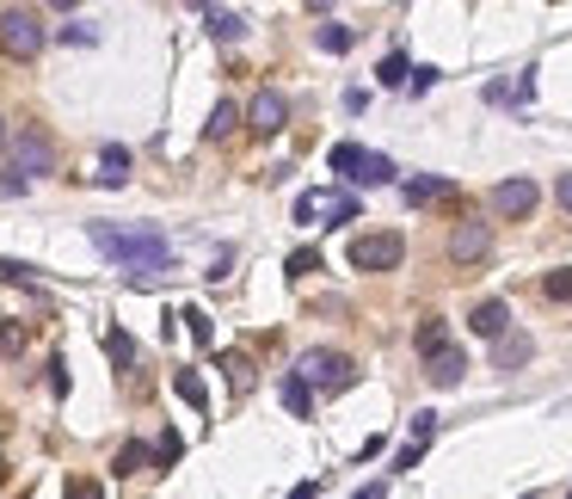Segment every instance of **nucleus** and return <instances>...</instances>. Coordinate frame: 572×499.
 Returning a JSON list of instances; mask_svg holds the SVG:
<instances>
[{
  "mask_svg": "<svg viewBox=\"0 0 572 499\" xmlns=\"http://www.w3.org/2000/svg\"><path fill=\"white\" fill-rule=\"evenodd\" d=\"M172 388H179V401H191V407L210 401V395H204V376H197V370H179V376H172Z\"/></svg>",
  "mask_w": 572,
  "mask_h": 499,
  "instance_id": "20",
  "label": "nucleus"
},
{
  "mask_svg": "<svg viewBox=\"0 0 572 499\" xmlns=\"http://www.w3.org/2000/svg\"><path fill=\"white\" fill-rule=\"evenodd\" d=\"M148 462H154L148 444H123V450H117V475H142Z\"/></svg>",
  "mask_w": 572,
  "mask_h": 499,
  "instance_id": "18",
  "label": "nucleus"
},
{
  "mask_svg": "<svg viewBox=\"0 0 572 499\" xmlns=\"http://www.w3.org/2000/svg\"><path fill=\"white\" fill-rule=\"evenodd\" d=\"M567 499H572V487H567Z\"/></svg>",
  "mask_w": 572,
  "mask_h": 499,
  "instance_id": "39",
  "label": "nucleus"
},
{
  "mask_svg": "<svg viewBox=\"0 0 572 499\" xmlns=\"http://www.w3.org/2000/svg\"><path fill=\"white\" fill-rule=\"evenodd\" d=\"M406 259V241L401 234H358V241H351V266L358 271H394Z\"/></svg>",
  "mask_w": 572,
  "mask_h": 499,
  "instance_id": "4",
  "label": "nucleus"
},
{
  "mask_svg": "<svg viewBox=\"0 0 572 499\" xmlns=\"http://www.w3.org/2000/svg\"><path fill=\"white\" fill-rule=\"evenodd\" d=\"M6 174H20V179H43V174H56V142L43 130H25L20 142H13V167Z\"/></svg>",
  "mask_w": 572,
  "mask_h": 499,
  "instance_id": "5",
  "label": "nucleus"
},
{
  "mask_svg": "<svg viewBox=\"0 0 572 499\" xmlns=\"http://www.w3.org/2000/svg\"><path fill=\"white\" fill-rule=\"evenodd\" d=\"M438 438V413H413V444H431Z\"/></svg>",
  "mask_w": 572,
  "mask_h": 499,
  "instance_id": "32",
  "label": "nucleus"
},
{
  "mask_svg": "<svg viewBox=\"0 0 572 499\" xmlns=\"http://www.w3.org/2000/svg\"><path fill=\"white\" fill-rule=\"evenodd\" d=\"M93 247L105 259H117L130 278H154V271L172 266V247L160 229H112V222H93Z\"/></svg>",
  "mask_w": 572,
  "mask_h": 499,
  "instance_id": "1",
  "label": "nucleus"
},
{
  "mask_svg": "<svg viewBox=\"0 0 572 499\" xmlns=\"http://www.w3.org/2000/svg\"><path fill=\"white\" fill-rule=\"evenodd\" d=\"M406 197H413V204H438V197H456V192H450L443 179H413V185H406Z\"/></svg>",
  "mask_w": 572,
  "mask_h": 499,
  "instance_id": "24",
  "label": "nucleus"
},
{
  "mask_svg": "<svg viewBox=\"0 0 572 499\" xmlns=\"http://www.w3.org/2000/svg\"><path fill=\"white\" fill-rule=\"evenodd\" d=\"M321 210L333 216V222H351L358 216V197H344V192H333V197H321Z\"/></svg>",
  "mask_w": 572,
  "mask_h": 499,
  "instance_id": "26",
  "label": "nucleus"
},
{
  "mask_svg": "<svg viewBox=\"0 0 572 499\" xmlns=\"http://www.w3.org/2000/svg\"><path fill=\"white\" fill-rule=\"evenodd\" d=\"M234 124H240V105H234V99H222V105L210 112V124H204V136H210V142H222Z\"/></svg>",
  "mask_w": 572,
  "mask_h": 499,
  "instance_id": "16",
  "label": "nucleus"
},
{
  "mask_svg": "<svg viewBox=\"0 0 572 499\" xmlns=\"http://www.w3.org/2000/svg\"><path fill=\"white\" fill-rule=\"evenodd\" d=\"M284 124H289V99L277 93V87H265V93L247 105V130H252V136H277Z\"/></svg>",
  "mask_w": 572,
  "mask_h": 499,
  "instance_id": "7",
  "label": "nucleus"
},
{
  "mask_svg": "<svg viewBox=\"0 0 572 499\" xmlns=\"http://www.w3.org/2000/svg\"><path fill=\"white\" fill-rule=\"evenodd\" d=\"M277 395H284V407L296 413V420H308V407H314V388H308L302 376H296V370H289L284 383H277Z\"/></svg>",
  "mask_w": 572,
  "mask_h": 499,
  "instance_id": "14",
  "label": "nucleus"
},
{
  "mask_svg": "<svg viewBox=\"0 0 572 499\" xmlns=\"http://www.w3.org/2000/svg\"><path fill=\"white\" fill-rule=\"evenodd\" d=\"M493 253V229L486 222H456V234H450V259L456 266H474V259H486Z\"/></svg>",
  "mask_w": 572,
  "mask_h": 499,
  "instance_id": "8",
  "label": "nucleus"
},
{
  "mask_svg": "<svg viewBox=\"0 0 572 499\" xmlns=\"http://www.w3.org/2000/svg\"><path fill=\"white\" fill-rule=\"evenodd\" d=\"M468 327H474L480 340H493V346H498V340L511 333V308H505V303H498V296H493V303H480L474 315H468Z\"/></svg>",
  "mask_w": 572,
  "mask_h": 499,
  "instance_id": "9",
  "label": "nucleus"
},
{
  "mask_svg": "<svg viewBox=\"0 0 572 499\" xmlns=\"http://www.w3.org/2000/svg\"><path fill=\"white\" fill-rule=\"evenodd\" d=\"M0 50L13 62H31L43 50V20L25 13V7H6V13H0Z\"/></svg>",
  "mask_w": 572,
  "mask_h": 499,
  "instance_id": "3",
  "label": "nucleus"
},
{
  "mask_svg": "<svg viewBox=\"0 0 572 499\" xmlns=\"http://www.w3.org/2000/svg\"><path fill=\"white\" fill-rule=\"evenodd\" d=\"M363 161H369V149H358V142H339V149L326 154V167H333V174H344V179H358Z\"/></svg>",
  "mask_w": 572,
  "mask_h": 499,
  "instance_id": "15",
  "label": "nucleus"
},
{
  "mask_svg": "<svg viewBox=\"0 0 572 499\" xmlns=\"http://www.w3.org/2000/svg\"><path fill=\"white\" fill-rule=\"evenodd\" d=\"M351 499H388V487H381V481H376V487H358V494H351Z\"/></svg>",
  "mask_w": 572,
  "mask_h": 499,
  "instance_id": "37",
  "label": "nucleus"
},
{
  "mask_svg": "<svg viewBox=\"0 0 572 499\" xmlns=\"http://www.w3.org/2000/svg\"><path fill=\"white\" fill-rule=\"evenodd\" d=\"M50 388H56V395H68V364H62V358L50 364Z\"/></svg>",
  "mask_w": 572,
  "mask_h": 499,
  "instance_id": "35",
  "label": "nucleus"
},
{
  "mask_svg": "<svg viewBox=\"0 0 572 499\" xmlns=\"http://www.w3.org/2000/svg\"><path fill=\"white\" fill-rule=\"evenodd\" d=\"M530 358H535V340H530V333H505V340L493 346V364L498 370H517V364H530Z\"/></svg>",
  "mask_w": 572,
  "mask_h": 499,
  "instance_id": "11",
  "label": "nucleus"
},
{
  "mask_svg": "<svg viewBox=\"0 0 572 499\" xmlns=\"http://www.w3.org/2000/svg\"><path fill=\"white\" fill-rule=\"evenodd\" d=\"M486 204H493V216H505V222H523V216L542 204V192H535V179L523 174V179H498Z\"/></svg>",
  "mask_w": 572,
  "mask_h": 499,
  "instance_id": "6",
  "label": "nucleus"
},
{
  "mask_svg": "<svg viewBox=\"0 0 572 499\" xmlns=\"http://www.w3.org/2000/svg\"><path fill=\"white\" fill-rule=\"evenodd\" d=\"M376 80H381V87H401V80H406V56H381Z\"/></svg>",
  "mask_w": 572,
  "mask_h": 499,
  "instance_id": "27",
  "label": "nucleus"
},
{
  "mask_svg": "<svg viewBox=\"0 0 572 499\" xmlns=\"http://www.w3.org/2000/svg\"><path fill=\"white\" fill-rule=\"evenodd\" d=\"M62 499H105V487H99L93 475H75V481H68V494H62Z\"/></svg>",
  "mask_w": 572,
  "mask_h": 499,
  "instance_id": "29",
  "label": "nucleus"
},
{
  "mask_svg": "<svg viewBox=\"0 0 572 499\" xmlns=\"http://www.w3.org/2000/svg\"><path fill=\"white\" fill-rule=\"evenodd\" d=\"M314 216H321V192L296 197V222H314Z\"/></svg>",
  "mask_w": 572,
  "mask_h": 499,
  "instance_id": "33",
  "label": "nucleus"
},
{
  "mask_svg": "<svg viewBox=\"0 0 572 499\" xmlns=\"http://www.w3.org/2000/svg\"><path fill=\"white\" fill-rule=\"evenodd\" d=\"M105 351H112V364H135V340L123 333V327H112V333H105Z\"/></svg>",
  "mask_w": 572,
  "mask_h": 499,
  "instance_id": "25",
  "label": "nucleus"
},
{
  "mask_svg": "<svg viewBox=\"0 0 572 499\" xmlns=\"http://www.w3.org/2000/svg\"><path fill=\"white\" fill-rule=\"evenodd\" d=\"M461 370H468V358H461V346H443L438 358H425V376L438 388H456L461 383Z\"/></svg>",
  "mask_w": 572,
  "mask_h": 499,
  "instance_id": "10",
  "label": "nucleus"
},
{
  "mask_svg": "<svg viewBox=\"0 0 572 499\" xmlns=\"http://www.w3.org/2000/svg\"><path fill=\"white\" fill-rule=\"evenodd\" d=\"M0 149H6V124H0Z\"/></svg>",
  "mask_w": 572,
  "mask_h": 499,
  "instance_id": "38",
  "label": "nucleus"
},
{
  "mask_svg": "<svg viewBox=\"0 0 572 499\" xmlns=\"http://www.w3.org/2000/svg\"><path fill=\"white\" fill-rule=\"evenodd\" d=\"M130 179V149H105V167H99V185H123Z\"/></svg>",
  "mask_w": 572,
  "mask_h": 499,
  "instance_id": "17",
  "label": "nucleus"
},
{
  "mask_svg": "<svg viewBox=\"0 0 572 499\" xmlns=\"http://www.w3.org/2000/svg\"><path fill=\"white\" fill-rule=\"evenodd\" d=\"M542 296H548V303H572V266L548 271V278H542Z\"/></svg>",
  "mask_w": 572,
  "mask_h": 499,
  "instance_id": "19",
  "label": "nucleus"
},
{
  "mask_svg": "<svg viewBox=\"0 0 572 499\" xmlns=\"http://www.w3.org/2000/svg\"><path fill=\"white\" fill-rule=\"evenodd\" d=\"M222 370H234V388H240V395L252 388V364L240 358V351H229V358H222Z\"/></svg>",
  "mask_w": 572,
  "mask_h": 499,
  "instance_id": "28",
  "label": "nucleus"
},
{
  "mask_svg": "<svg viewBox=\"0 0 572 499\" xmlns=\"http://www.w3.org/2000/svg\"><path fill=\"white\" fill-rule=\"evenodd\" d=\"M308 271H321V253H314V247L289 253V278H308Z\"/></svg>",
  "mask_w": 572,
  "mask_h": 499,
  "instance_id": "30",
  "label": "nucleus"
},
{
  "mask_svg": "<svg viewBox=\"0 0 572 499\" xmlns=\"http://www.w3.org/2000/svg\"><path fill=\"white\" fill-rule=\"evenodd\" d=\"M388 179H394V161H388V154H369L363 174H358V185H388Z\"/></svg>",
  "mask_w": 572,
  "mask_h": 499,
  "instance_id": "21",
  "label": "nucleus"
},
{
  "mask_svg": "<svg viewBox=\"0 0 572 499\" xmlns=\"http://www.w3.org/2000/svg\"><path fill=\"white\" fill-rule=\"evenodd\" d=\"M204 25H210V38H222V43H240V38H247V20H240V13H229V7H210V13H204Z\"/></svg>",
  "mask_w": 572,
  "mask_h": 499,
  "instance_id": "13",
  "label": "nucleus"
},
{
  "mask_svg": "<svg viewBox=\"0 0 572 499\" xmlns=\"http://www.w3.org/2000/svg\"><path fill=\"white\" fill-rule=\"evenodd\" d=\"M179 457H185V438H179V432H160V444H154V469H172Z\"/></svg>",
  "mask_w": 572,
  "mask_h": 499,
  "instance_id": "22",
  "label": "nucleus"
},
{
  "mask_svg": "<svg viewBox=\"0 0 572 499\" xmlns=\"http://www.w3.org/2000/svg\"><path fill=\"white\" fill-rule=\"evenodd\" d=\"M296 376H302L308 388H321V395H339V388L358 383V364H351L344 351L314 346V351H302V358H296Z\"/></svg>",
  "mask_w": 572,
  "mask_h": 499,
  "instance_id": "2",
  "label": "nucleus"
},
{
  "mask_svg": "<svg viewBox=\"0 0 572 499\" xmlns=\"http://www.w3.org/2000/svg\"><path fill=\"white\" fill-rule=\"evenodd\" d=\"M185 327H191L197 346H210V315H204V308H185Z\"/></svg>",
  "mask_w": 572,
  "mask_h": 499,
  "instance_id": "31",
  "label": "nucleus"
},
{
  "mask_svg": "<svg viewBox=\"0 0 572 499\" xmlns=\"http://www.w3.org/2000/svg\"><path fill=\"white\" fill-rule=\"evenodd\" d=\"M314 43H321V50H333V56H344V50H351V25H321V31H314Z\"/></svg>",
  "mask_w": 572,
  "mask_h": 499,
  "instance_id": "23",
  "label": "nucleus"
},
{
  "mask_svg": "<svg viewBox=\"0 0 572 499\" xmlns=\"http://www.w3.org/2000/svg\"><path fill=\"white\" fill-rule=\"evenodd\" d=\"M419 457H425V444H406L401 457H394V469H419Z\"/></svg>",
  "mask_w": 572,
  "mask_h": 499,
  "instance_id": "34",
  "label": "nucleus"
},
{
  "mask_svg": "<svg viewBox=\"0 0 572 499\" xmlns=\"http://www.w3.org/2000/svg\"><path fill=\"white\" fill-rule=\"evenodd\" d=\"M413 346H419V358H438V351L450 346V327H443V315H425L419 333H413Z\"/></svg>",
  "mask_w": 572,
  "mask_h": 499,
  "instance_id": "12",
  "label": "nucleus"
},
{
  "mask_svg": "<svg viewBox=\"0 0 572 499\" xmlns=\"http://www.w3.org/2000/svg\"><path fill=\"white\" fill-rule=\"evenodd\" d=\"M554 197H560V204H567V210H572V174H560V185H554Z\"/></svg>",
  "mask_w": 572,
  "mask_h": 499,
  "instance_id": "36",
  "label": "nucleus"
}]
</instances>
